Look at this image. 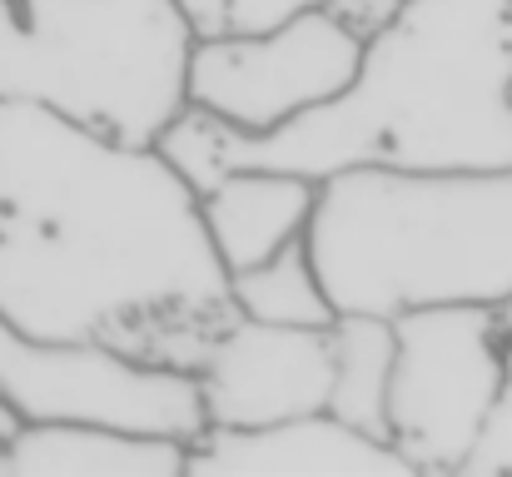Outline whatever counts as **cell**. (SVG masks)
I'll use <instances>...</instances> for the list:
<instances>
[{
	"label": "cell",
	"mask_w": 512,
	"mask_h": 477,
	"mask_svg": "<svg viewBox=\"0 0 512 477\" xmlns=\"http://www.w3.org/2000/svg\"><path fill=\"white\" fill-rule=\"evenodd\" d=\"M0 314L194 373L239 309L199 189L160 145L0 100Z\"/></svg>",
	"instance_id": "obj_1"
},
{
	"label": "cell",
	"mask_w": 512,
	"mask_h": 477,
	"mask_svg": "<svg viewBox=\"0 0 512 477\" xmlns=\"http://www.w3.org/2000/svg\"><path fill=\"white\" fill-rule=\"evenodd\" d=\"M160 150L194 189L264 164L309 179L343 169H512V0H413L363 40L339 95L269 135L184 110Z\"/></svg>",
	"instance_id": "obj_2"
},
{
	"label": "cell",
	"mask_w": 512,
	"mask_h": 477,
	"mask_svg": "<svg viewBox=\"0 0 512 477\" xmlns=\"http://www.w3.org/2000/svg\"><path fill=\"white\" fill-rule=\"evenodd\" d=\"M314 264L339 314L512 299V169H343L319 179Z\"/></svg>",
	"instance_id": "obj_3"
},
{
	"label": "cell",
	"mask_w": 512,
	"mask_h": 477,
	"mask_svg": "<svg viewBox=\"0 0 512 477\" xmlns=\"http://www.w3.org/2000/svg\"><path fill=\"white\" fill-rule=\"evenodd\" d=\"M194 40L174 0H5L0 100L160 145L189 110Z\"/></svg>",
	"instance_id": "obj_4"
},
{
	"label": "cell",
	"mask_w": 512,
	"mask_h": 477,
	"mask_svg": "<svg viewBox=\"0 0 512 477\" xmlns=\"http://www.w3.org/2000/svg\"><path fill=\"white\" fill-rule=\"evenodd\" d=\"M388 393V443L423 477H463L508 383V328L493 304L408 309Z\"/></svg>",
	"instance_id": "obj_5"
},
{
	"label": "cell",
	"mask_w": 512,
	"mask_h": 477,
	"mask_svg": "<svg viewBox=\"0 0 512 477\" xmlns=\"http://www.w3.org/2000/svg\"><path fill=\"white\" fill-rule=\"evenodd\" d=\"M0 398L20 413V423L85 418L115 423L135 433H204V398L194 373L130 358L105 343L40 338L0 314Z\"/></svg>",
	"instance_id": "obj_6"
},
{
	"label": "cell",
	"mask_w": 512,
	"mask_h": 477,
	"mask_svg": "<svg viewBox=\"0 0 512 477\" xmlns=\"http://www.w3.org/2000/svg\"><path fill=\"white\" fill-rule=\"evenodd\" d=\"M363 40L368 35L329 5L259 35L194 40L189 105L244 135H269L339 95L358 75Z\"/></svg>",
	"instance_id": "obj_7"
},
{
	"label": "cell",
	"mask_w": 512,
	"mask_h": 477,
	"mask_svg": "<svg viewBox=\"0 0 512 477\" xmlns=\"http://www.w3.org/2000/svg\"><path fill=\"white\" fill-rule=\"evenodd\" d=\"M204 428H269L324 413L334 393L329 328H289L234 314L194 368Z\"/></svg>",
	"instance_id": "obj_8"
},
{
	"label": "cell",
	"mask_w": 512,
	"mask_h": 477,
	"mask_svg": "<svg viewBox=\"0 0 512 477\" xmlns=\"http://www.w3.org/2000/svg\"><path fill=\"white\" fill-rule=\"evenodd\" d=\"M254 473H314V477H418L413 463L353 423L324 413L284 418L269 428H204L189 438V477H254Z\"/></svg>",
	"instance_id": "obj_9"
},
{
	"label": "cell",
	"mask_w": 512,
	"mask_h": 477,
	"mask_svg": "<svg viewBox=\"0 0 512 477\" xmlns=\"http://www.w3.org/2000/svg\"><path fill=\"white\" fill-rule=\"evenodd\" d=\"M0 477H189V443L85 418L20 423L0 438Z\"/></svg>",
	"instance_id": "obj_10"
},
{
	"label": "cell",
	"mask_w": 512,
	"mask_h": 477,
	"mask_svg": "<svg viewBox=\"0 0 512 477\" xmlns=\"http://www.w3.org/2000/svg\"><path fill=\"white\" fill-rule=\"evenodd\" d=\"M314 209H319V179L289 174V169H264V164L224 169L214 184L199 189L204 229L229 274L254 269V264L274 259L279 249L309 239Z\"/></svg>",
	"instance_id": "obj_11"
},
{
	"label": "cell",
	"mask_w": 512,
	"mask_h": 477,
	"mask_svg": "<svg viewBox=\"0 0 512 477\" xmlns=\"http://www.w3.org/2000/svg\"><path fill=\"white\" fill-rule=\"evenodd\" d=\"M334 393L329 413L388 438V393H393V363H398V323L378 314H339L334 328Z\"/></svg>",
	"instance_id": "obj_12"
},
{
	"label": "cell",
	"mask_w": 512,
	"mask_h": 477,
	"mask_svg": "<svg viewBox=\"0 0 512 477\" xmlns=\"http://www.w3.org/2000/svg\"><path fill=\"white\" fill-rule=\"evenodd\" d=\"M229 299L234 309L264 323H289V328H334L339 304L314 264L309 239L279 249L274 259L229 274Z\"/></svg>",
	"instance_id": "obj_13"
},
{
	"label": "cell",
	"mask_w": 512,
	"mask_h": 477,
	"mask_svg": "<svg viewBox=\"0 0 512 477\" xmlns=\"http://www.w3.org/2000/svg\"><path fill=\"white\" fill-rule=\"evenodd\" d=\"M189 20V30L199 40H219V35H259V30H274L314 5H329V0H174Z\"/></svg>",
	"instance_id": "obj_14"
},
{
	"label": "cell",
	"mask_w": 512,
	"mask_h": 477,
	"mask_svg": "<svg viewBox=\"0 0 512 477\" xmlns=\"http://www.w3.org/2000/svg\"><path fill=\"white\" fill-rule=\"evenodd\" d=\"M463 477H512V348H508V383H503V398H498V413L468 463Z\"/></svg>",
	"instance_id": "obj_15"
},
{
	"label": "cell",
	"mask_w": 512,
	"mask_h": 477,
	"mask_svg": "<svg viewBox=\"0 0 512 477\" xmlns=\"http://www.w3.org/2000/svg\"><path fill=\"white\" fill-rule=\"evenodd\" d=\"M413 0H329V10H339L343 20L363 35H373L378 25H388L393 15H403Z\"/></svg>",
	"instance_id": "obj_16"
},
{
	"label": "cell",
	"mask_w": 512,
	"mask_h": 477,
	"mask_svg": "<svg viewBox=\"0 0 512 477\" xmlns=\"http://www.w3.org/2000/svg\"><path fill=\"white\" fill-rule=\"evenodd\" d=\"M15 428H20V413H15V408H10V403L0 398V438H10Z\"/></svg>",
	"instance_id": "obj_17"
},
{
	"label": "cell",
	"mask_w": 512,
	"mask_h": 477,
	"mask_svg": "<svg viewBox=\"0 0 512 477\" xmlns=\"http://www.w3.org/2000/svg\"><path fill=\"white\" fill-rule=\"evenodd\" d=\"M0 5H5V0H0Z\"/></svg>",
	"instance_id": "obj_18"
}]
</instances>
